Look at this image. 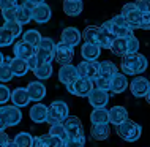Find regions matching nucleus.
Masks as SVG:
<instances>
[{"instance_id": "1", "label": "nucleus", "mask_w": 150, "mask_h": 147, "mask_svg": "<svg viewBox=\"0 0 150 147\" xmlns=\"http://www.w3.org/2000/svg\"><path fill=\"white\" fill-rule=\"evenodd\" d=\"M147 67H149V60L142 54H127L122 57L120 62V70L123 71L125 76L141 75L147 70Z\"/></svg>"}, {"instance_id": "2", "label": "nucleus", "mask_w": 150, "mask_h": 147, "mask_svg": "<svg viewBox=\"0 0 150 147\" xmlns=\"http://www.w3.org/2000/svg\"><path fill=\"white\" fill-rule=\"evenodd\" d=\"M115 131H117V134H119L123 141L134 142V141H137L141 138V134H142V128H141L139 124H136V122L127 119L125 122H122L120 125H117Z\"/></svg>"}, {"instance_id": "3", "label": "nucleus", "mask_w": 150, "mask_h": 147, "mask_svg": "<svg viewBox=\"0 0 150 147\" xmlns=\"http://www.w3.org/2000/svg\"><path fill=\"white\" fill-rule=\"evenodd\" d=\"M54 49H55V43L54 40L49 36L41 38L40 44L35 48V57L38 60V63H52L54 60Z\"/></svg>"}, {"instance_id": "4", "label": "nucleus", "mask_w": 150, "mask_h": 147, "mask_svg": "<svg viewBox=\"0 0 150 147\" xmlns=\"http://www.w3.org/2000/svg\"><path fill=\"white\" fill-rule=\"evenodd\" d=\"M122 16L125 18L127 26L134 30V28H141V21H142V13L136 8L134 3H125L122 8Z\"/></svg>"}, {"instance_id": "5", "label": "nucleus", "mask_w": 150, "mask_h": 147, "mask_svg": "<svg viewBox=\"0 0 150 147\" xmlns=\"http://www.w3.org/2000/svg\"><path fill=\"white\" fill-rule=\"evenodd\" d=\"M65 133H67V138L70 139H79V138H84V128H82V122H81L79 117L76 116H68L67 119L62 122Z\"/></svg>"}, {"instance_id": "6", "label": "nucleus", "mask_w": 150, "mask_h": 147, "mask_svg": "<svg viewBox=\"0 0 150 147\" xmlns=\"http://www.w3.org/2000/svg\"><path fill=\"white\" fill-rule=\"evenodd\" d=\"M0 120L5 126H14L22 120V112L16 106H0Z\"/></svg>"}, {"instance_id": "7", "label": "nucleus", "mask_w": 150, "mask_h": 147, "mask_svg": "<svg viewBox=\"0 0 150 147\" xmlns=\"http://www.w3.org/2000/svg\"><path fill=\"white\" fill-rule=\"evenodd\" d=\"M73 57H74V48L68 46L65 43H55V49H54V60L57 63L63 65H70Z\"/></svg>"}, {"instance_id": "8", "label": "nucleus", "mask_w": 150, "mask_h": 147, "mask_svg": "<svg viewBox=\"0 0 150 147\" xmlns=\"http://www.w3.org/2000/svg\"><path fill=\"white\" fill-rule=\"evenodd\" d=\"M76 70H78L79 77H86V79L93 81L100 73V62H96V60H93V62L92 60H82L76 67Z\"/></svg>"}, {"instance_id": "9", "label": "nucleus", "mask_w": 150, "mask_h": 147, "mask_svg": "<svg viewBox=\"0 0 150 147\" xmlns=\"http://www.w3.org/2000/svg\"><path fill=\"white\" fill-rule=\"evenodd\" d=\"M93 89V81L86 79V77H78L73 84L67 85V90L76 97H87Z\"/></svg>"}, {"instance_id": "10", "label": "nucleus", "mask_w": 150, "mask_h": 147, "mask_svg": "<svg viewBox=\"0 0 150 147\" xmlns=\"http://www.w3.org/2000/svg\"><path fill=\"white\" fill-rule=\"evenodd\" d=\"M68 104L65 103V101L62 100H55V101H52L51 106H47V114H49L51 117H54L57 122H62L68 117Z\"/></svg>"}, {"instance_id": "11", "label": "nucleus", "mask_w": 150, "mask_h": 147, "mask_svg": "<svg viewBox=\"0 0 150 147\" xmlns=\"http://www.w3.org/2000/svg\"><path fill=\"white\" fill-rule=\"evenodd\" d=\"M101 28H104V30L108 32V33H111L114 38H129V36H133V30L127 26H117L114 24L112 21H106L101 26Z\"/></svg>"}, {"instance_id": "12", "label": "nucleus", "mask_w": 150, "mask_h": 147, "mask_svg": "<svg viewBox=\"0 0 150 147\" xmlns=\"http://www.w3.org/2000/svg\"><path fill=\"white\" fill-rule=\"evenodd\" d=\"M128 85H129V89H131L133 97L144 98L145 95H147L149 89H150V81L145 79L144 76H137L131 81V84H128Z\"/></svg>"}, {"instance_id": "13", "label": "nucleus", "mask_w": 150, "mask_h": 147, "mask_svg": "<svg viewBox=\"0 0 150 147\" xmlns=\"http://www.w3.org/2000/svg\"><path fill=\"white\" fill-rule=\"evenodd\" d=\"M88 103H90L95 109L100 108H106L108 101H109V93L104 90H100V89H92L90 93L87 95Z\"/></svg>"}, {"instance_id": "14", "label": "nucleus", "mask_w": 150, "mask_h": 147, "mask_svg": "<svg viewBox=\"0 0 150 147\" xmlns=\"http://www.w3.org/2000/svg\"><path fill=\"white\" fill-rule=\"evenodd\" d=\"M81 38H82V35H81V32L78 30L76 27H67L62 30V35H60V41L68 44V46L74 48L78 46L81 43Z\"/></svg>"}, {"instance_id": "15", "label": "nucleus", "mask_w": 150, "mask_h": 147, "mask_svg": "<svg viewBox=\"0 0 150 147\" xmlns=\"http://www.w3.org/2000/svg\"><path fill=\"white\" fill-rule=\"evenodd\" d=\"M33 5L29 3L27 0H24L21 5H18L16 8V22H19L21 26L29 24L32 21V11H33Z\"/></svg>"}, {"instance_id": "16", "label": "nucleus", "mask_w": 150, "mask_h": 147, "mask_svg": "<svg viewBox=\"0 0 150 147\" xmlns=\"http://www.w3.org/2000/svg\"><path fill=\"white\" fill-rule=\"evenodd\" d=\"M79 77L78 75V70H76V67L74 65H63V67H60V70H59V81L62 84L65 85H70L73 84L76 79Z\"/></svg>"}, {"instance_id": "17", "label": "nucleus", "mask_w": 150, "mask_h": 147, "mask_svg": "<svg viewBox=\"0 0 150 147\" xmlns=\"http://www.w3.org/2000/svg\"><path fill=\"white\" fill-rule=\"evenodd\" d=\"M52 16V11H51V6L47 3H40L33 8L32 11V21L38 22V24H44L51 19Z\"/></svg>"}, {"instance_id": "18", "label": "nucleus", "mask_w": 150, "mask_h": 147, "mask_svg": "<svg viewBox=\"0 0 150 147\" xmlns=\"http://www.w3.org/2000/svg\"><path fill=\"white\" fill-rule=\"evenodd\" d=\"M27 93H29L30 100L32 101H36V103H40V101L44 98L46 95V85L43 82H40V81H33V82H29L27 85Z\"/></svg>"}, {"instance_id": "19", "label": "nucleus", "mask_w": 150, "mask_h": 147, "mask_svg": "<svg viewBox=\"0 0 150 147\" xmlns=\"http://www.w3.org/2000/svg\"><path fill=\"white\" fill-rule=\"evenodd\" d=\"M10 100L13 101V106H16V108H24V106H27L30 103V97H29V93H27L25 87L14 89V90L11 92Z\"/></svg>"}, {"instance_id": "20", "label": "nucleus", "mask_w": 150, "mask_h": 147, "mask_svg": "<svg viewBox=\"0 0 150 147\" xmlns=\"http://www.w3.org/2000/svg\"><path fill=\"white\" fill-rule=\"evenodd\" d=\"M108 119H109V124H114L117 126L128 119V112L123 106H114V108L108 109Z\"/></svg>"}, {"instance_id": "21", "label": "nucleus", "mask_w": 150, "mask_h": 147, "mask_svg": "<svg viewBox=\"0 0 150 147\" xmlns=\"http://www.w3.org/2000/svg\"><path fill=\"white\" fill-rule=\"evenodd\" d=\"M128 84L129 82H128L127 76L123 73H117V75L111 77V87H109V90L114 93H123L128 89Z\"/></svg>"}, {"instance_id": "22", "label": "nucleus", "mask_w": 150, "mask_h": 147, "mask_svg": "<svg viewBox=\"0 0 150 147\" xmlns=\"http://www.w3.org/2000/svg\"><path fill=\"white\" fill-rule=\"evenodd\" d=\"M13 52H14L16 59L27 60L29 57H32V55L35 54V48H32L30 44H27V43H24V41H16L14 46H13Z\"/></svg>"}, {"instance_id": "23", "label": "nucleus", "mask_w": 150, "mask_h": 147, "mask_svg": "<svg viewBox=\"0 0 150 147\" xmlns=\"http://www.w3.org/2000/svg\"><path fill=\"white\" fill-rule=\"evenodd\" d=\"M29 116H30L32 122H35V124H43V122H46V117H47V106H44L43 103H35L30 108Z\"/></svg>"}, {"instance_id": "24", "label": "nucleus", "mask_w": 150, "mask_h": 147, "mask_svg": "<svg viewBox=\"0 0 150 147\" xmlns=\"http://www.w3.org/2000/svg\"><path fill=\"white\" fill-rule=\"evenodd\" d=\"M90 134H92V139H95V141H104V139H108L109 134H111V128H109V124L92 125Z\"/></svg>"}, {"instance_id": "25", "label": "nucleus", "mask_w": 150, "mask_h": 147, "mask_svg": "<svg viewBox=\"0 0 150 147\" xmlns=\"http://www.w3.org/2000/svg\"><path fill=\"white\" fill-rule=\"evenodd\" d=\"M100 52L101 49L96 46V44H88V43H84L81 46V55H82L84 60H96L100 57Z\"/></svg>"}, {"instance_id": "26", "label": "nucleus", "mask_w": 150, "mask_h": 147, "mask_svg": "<svg viewBox=\"0 0 150 147\" xmlns=\"http://www.w3.org/2000/svg\"><path fill=\"white\" fill-rule=\"evenodd\" d=\"M84 10L82 0H65L63 2V11L68 16H79Z\"/></svg>"}, {"instance_id": "27", "label": "nucleus", "mask_w": 150, "mask_h": 147, "mask_svg": "<svg viewBox=\"0 0 150 147\" xmlns=\"http://www.w3.org/2000/svg\"><path fill=\"white\" fill-rule=\"evenodd\" d=\"M10 70L13 73V76H24L27 75V71H29V67H27V62L22 59H11L10 60Z\"/></svg>"}, {"instance_id": "28", "label": "nucleus", "mask_w": 150, "mask_h": 147, "mask_svg": "<svg viewBox=\"0 0 150 147\" xmlns=\"http://www.w3.org/2000/svg\"><path fill=\"white\" fill-rule=\"evenodd\" d=\"M41 33H40L38 30H35V28H29V30L22 32V41L30 44L32 48H36L40 44V41H41Z\"/></svg>"}, {"instance_id": "29", "label": "nucleus", "mask_w": 150, "mask_h": 147, "mask_svg": "<svg viewBox=\"0 0 150 147\" xmlns=\"http://www.w3.org/2000/svg\"><path fill=\"white\" fill-rule=\"evenodd\" d=\"M119 73V68H117V65L114 62H111V60H104V62H100V73L98 76H104V77H109L111 79L114 75Z\"/></svg>"}, {"instance_id": "30", "label": "nucleus", "mask_w": 150, "mask_h": 147, "mask_svg": "<svg viewBox=\"0 0 150 147\" xmlns=\"http://www.w3.org/2000/svg\"><path fill=\"white\" fill-rule=\"evenodd\" d=\"M112 40H114V36H112L111 33H108L104 28L98 27V33H96V46H98L100 49H109L111 48V43Z\"/></svg>"}, {"instance_id": "31", "label": "nucleus", "mask_w": 150, "mask_h": 147, "mask_svg": "<svg viewBox=\"0 0 150 147\" xmlns=\"http://www.w3.org/2000/svg\"><path fill=\"white\" fill-rule=\"evenodd\" d=\"M90 122H92V125L109 124V119H108V109H104V108L93 109L92 114H90Z\"/></svg>"}, {"instance_id": "32", "label": "nucleus", "mask_w": 150, "mask_h": 147, "mask_svg": "<svg viewBox=\"0 0 150 147\" xmlns=\"http://www.w3.org/2000/svg\"><path fill=\"white\" fill-rule=\"evenodd\" d=\"M109 49L112 51V54H115L119 57L127 55V38H114Z\"/></svg>"}, {"instance_id": "33", "label": "nucleus", "mask_w": 150, "mask_h": 147, "mask_svg": "<svg viewBox=\"0 0 150 147\" xmlns=\"http://www.w3.org/2000/svg\"><path fill=\"white\" fill-rule=\"evenodd\" d=\"M36 141L40 142V144H43L44 147H62V139L57 136H52V134H41V136H38V138H35Z\"/></svg>"}, {"instance_id": "34", "label": "nucleus", "mask_w": 150, "mask_h": 147, "mask_svg": "<svg viewBox=\"0 0 150 147\" xmlns=\"http://www.w3.org/2000/svg\"><path fill=\"white\" fill-rule=\"evenodd\" d=\"M33 142H35V138L27 131L18 133L14 136V144L18 147H33Z\"/></svg>"}, {"instance_id": "35", "label": "nucleus", "mask_w": 150, "mask_h": 147, "mask_svg": "<svg viewBox=\"0 0 150 147\" xmlns=\"http://www.w3.org/2000/svg\"><path fill=\"white\" fill-rule=\"evenodd\" d=\"M33 75L40 81H46L52 76V63H41L33 70Z\"/></svg>"}, {"instance_id": "36", "label": "nucleus", "mask_w": 150, "mask_h": 147, "mask_svg": "<svg viewBox=\"0 0 150 147\" xmlns=\"http://www.w3.org/2000/svg\"><path fill=\"white\" fill-rule=\"evenodd\" d=\"M10 57H5V60H3V65H0V82H10L11 79H13V73L10 70Z\"/></svg>"}, {"instance_id": "37", "label": "nucleus", "mask_w": 150, "mask_h": 147, "mask_svg": "<svg viewBox=\"0 0 150 147\" xmlns=\"http://www.w3.org/2000/svg\"><path fill=\"white\" fill-rule=\"evenodd\" d=\"M96 33H98V27H96V26H87L81 35H82L84 43L96 44Z\"/></svg>"}, {"instance_id": "38", "label": "nucleus", "mask_w": 150, "mask_h": 147, "mask_svg": "<svg viewBox=\"0 0 150 147\" xmlns=\"http://www.w3.org/2000/svg\"><path fill=\"white\" fill-rule=\"evenodd\" d=\"M109 87H111V79L104 76H96L93 79V89H100V90L109 92Z\"/></svg>"}, {"instance_id": "39", "label": "nucleus", "mask_w": 150, "mask_h": 147, "mask_svg": "<svg viewBox=\"0 0 150 147\" xmlns=\"http://www.w3.org/2000/svg\"><path fill=\"white\" fill-rule=\"evenodd\" d=\"M2 27H5L8 32H10L11 35H13V38H18V36L22 35V26L19 22L16 21H11V22H5Z\"/></svg>"}, {"instance_id": "40", "label": "nucleus", "mask_w": 150, "mask_h": 147, "mask_svg": "<svg viewBox=\"0 0 150 147\" xmlns=\"http://www.w3.org/2000/svg\"><path fill=\"white\" fill-rule=\"evenodd\" d=\"M14 43V38L10 32L6 30L5 27H0V48H6V46H11Z\"/></svg>"}, {"instance_id": "41", "label": "nucleus", "mask_w": 150, "mask_h": 147, "mask_svg": "<svg viewBox=\"0 0 150 147\" xmlns=\"http://www.w3.org/2000/svg\"><path fill=\"white\" fill-rule=\"evenodd\" d=\"M139 51V40L134 35L127 38V54H137Z\"/></svg>"}, {"instance_id": "42", "label": "nucleus", "mask_w": 150, "mask_h": 147, "mask_svg": "<svg viewBox=\"0 0 150 147\" xmlns=\"http://www.w3.org/2000/svg\"><path fill=\"white\" fill-rule=\"evenodd\" d=\"M49 134H52V136H57L60 138L62 141L67 139V133H65V128L62 124H57V125H52L49 128Z\"/></svg>"}, {"instance_id": "43", "label": "nucleus", "mask_w": 150, "mask_h": 147, "mask_svg": "<svg viewBox=\"0 0 150 147\" xmlns=\"http://www.w3.org/2000/svg\"><path fill=\"white\" fill-rule=\"evenodd\" d=\"M84 144H86V138H79V139H70V138H67L62 142V147H84Z\"/></svg>"}, {"instance_id": "44", "label": "nucleus", "mask_w": 150, "mask_h": 147, "mask_svg": "<svg viewBox=\"0 0 150 147\" xmlns=\"http://www.w3.org/2000/svg\"><path fill=\"white\" fill-rule=\"evenodd\" d=\"M11 97V90L8 89V85L0 84V104H5Z\"/></svg>"}, {"instance_id": "45", "label": "nucleus", "mask_w": 150, "mask_h": 147, "mask_svg": "<svg viewBox=\"0 0 150 147\" xmlns=\"http://www.w3.org/2000/svg\"><path fill=\"white\" fill-rule=\"evenodd\" d=\"M134 5H136V8H137V10H139L142 14L150 13V0H136Z\"/></svg>"}, {"instance_id": "46", "label": "nucleus", "mask_w": 150, "mask_h": 147, "mask_svg": "<svg viewBox=\"0 0 150 147\" xmlns=\"http://www.w3.org/2000/svg\"><path fill=\"white\" fill-rule=\"evenodd\" d=\"M18 0H0V10H16L18 8Z\"/></svg>"}, {"instance_id": "47", "label": "nucleus", "mask_w": 150, "mask_h": 147, "mask_svg": "<svg viewBox=\"0 0 150 147\" xmlns=\"http://www.w3.org/2000/svg\"><path fill=\"white\" fill-rule=\"evenodd\" d=\"M2 16H3V19H5V22L16 21V10H3Z\"/></svg>"}, {"instance_id": "48", "label": "nucleus", "mask_w": 150, "mask_h": 147, "mask_svg": "<svg viewBox=\"0 0 150 147\" xmlns=\"http://www.w3.org/2000/svg\"><path fill=\"white\" fill-rule=\"evenodd\" d=\"M141 28H142V30H150V13L142 14V21H141Z\"/></svg>"}, {"instance_id": "49", "label": "nucleus", "mask_w": 150, "mask_h": 147, "mask_svg": "<svg viewBox=\"0 0 150 147\" xmlns=\"http://www.w3.org/2000/svg\"><path fill=\"white\" fill-rule=\"evenodd\" d=\"M25 62H27V67H29V70H30V71H33L35 68L40 65V63H38V60H36V57H35V54L32 55V57H29V59H27Z\"/></svg>"}, {"instance_id": "50", "label": "nucleus", "mask_w": 150, "mask_h": 147, "mask_svg": "<svg viewBox=\"0 0 150 147\" xmlns=\"http://www.w3.org/2000/svg\"><path fill=\"white\" fill-rule=\"evenodd\" d=\"M8 141H10V138H8V134L5 130H0V147H5L8 144Z\"/></svg>"}, {"instance_id": "51", "label": "nucleus", "mask_w": 150, "mask_h": 147, "mask_svg": "<svg viewBox=\"0 0 150 147\" xmlns=\"http://www.w3.org/2000/svg\"><path fill=\"white\" fill-rule=\"evenodd\" d=\"M29 3H32L33 6H36V5H40V3H44V0H27Z\"/></svg>"}, {"instance_id": "52", "label": "nucleus", "mask_w": 150, "mask_h": 147, "mask_svg": "<svg viewBox=\"0 0 150 147\" xmlns=\"http://www.w3.org/2000/svg\"><path fill=\"white\" fill-rule=\"evenodd\" d=\"M5 147H18V146L14 144V141H8V144H6Z\"/></svg>"}, {"instance_id": "53", "label": "nucleus", "mask_w": 150, "mask_h": 147, "mask_svg": "<svg viewBox=\"0 0 150 147\" xmlns=\"http://www.w3.org/2000/svg\"><path fill=\"white\" fill-rule=\"evenodd\" d=\"M144 98H145V101H147V103L150 104V89H149V92H147V95H145Z\"/></svg>"}, {"instance_id": "54", "label": "nucleus", "mask_w": 150, "mask_h": 147, "mask_svg": "<svg viewBox=\"0 0 150 147\" xmlns=\"http://www.w3.org/2000/svg\"><path fill=\"white\" fill-rule=\"evenodd\" d=\"M33 147H44V146H43V144H40V142L35 139V142H33Z\"/></svg>"}, {"instance_id": "55", "label": "nucleus", "mask_w": 150, "mask_h": 147, "mask_svg": "<svg viewBox=\"0 0 150 147\" xmlns=\"http://www.w3.org/2000/svg\"><path fill=\"white\" fill-rule=\"evenodd\" d=\"M3 60H5V55H3L2 52H0V65H3Z\"/></svg>"}, {"instance_id": "56", "label": "nucleus", "mask_w": 150, "mask_h": 147, "mask_svg": "<svg viewBox=\"0 0 150 147\" xmlns=\"http://www.w3.org/2000/svg\"><path fill=\"white\" fill-rule=\"evenodd\" d=\"M5 128H6V126L3 125V124H2V120H0V130H5Z\"/></svg>"}]
</instances>
